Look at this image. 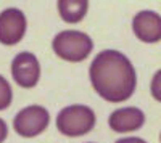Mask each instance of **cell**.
I'll list each match as a JSON object with an SVG mask.
<instances>
[{
    "instance_id": "cell-3",
    "label": "cell",
    "mask_w": 161,
    "mask_h": 143,
    "mask_svg": "<svg viewBox=\"0 0 161 143\" xmlns=\"http://www.w3.org/2000/svg\"><path fill=\"white\" fill-rule=\"evenodd\" d=\"M53 51L64 61H84L93 50L92 39L80 31H61L52 42Z\"/></svg>"
},
{
    "instance_id": "cell-11",
    "label": "cell",
    "mask_w": 161,
    "mask_h": 143,
    "mask_svg": "<svg viewBox=\"0 0 161 143\" xmlns=\"http://www.w3.org/2000/svg\"><path fill=\"white\" fill-rule=\"evenodd\" d=\"M150 92H152V97L158 101H161V69L155 72L153 79H152V84H150Z\"/></svg>"
},
{
    "instance_id": "cell-14",
    "label": "cell",
    "mask_w": 161,
    "mask_h": 143,
    "mask_svg": "<svg viewBox=\"0 0 161 143\" xmlns=\"http://www.w3.org/2000/svg\"><path fill=\"white\" fill-rule=\"evenodd\" d=\"M159 141H161V134H159Z\"/></svg>"
},
{
    "instance_id": "cell-13",
    "label": "cell",
    "mask_w": 161,
    "mask_h": 143,
    "mask_svg": "<svg viewBox=\"0 0 161 143\" xmlns=\"http://www.w3.org/2000/svg\"><path fill=\"white\" fill-rule=\"evenodd\" d=\"M116 143H147V141L143 138H139V137H126V138L116 140Z\"/></svg>"
},
{
    "instance_id": "cell-5",
    "label": "cell",
    "mask_w": 161,
    "mask_h": 143,
    "mask_svg": "<svg viewBox=\"0 0 161 143\" xmlns=\"http://www.w3.org/2000/svg\"><path fill=\"white\" fill-rule=\"evenodd\" d=\"M11 76L23 88H32L40 79L39 60L31 51H21L11 61Z\"/></svg>"
},
{
    "instance_id": "cell-10",
    "label": "cell",
    "mask_w": 161,
    "mask_h": 143,
    "mask_svg": "<svg viewBox=\"0 0 161 143\" xmlns=\"http://www.w3.org/2000/svg\"><path fill=\"white\" fill-rule=\"evenodd\" d=\"M11 100H13L11 87H10V84L5 77L0 76V111L7 109L11 105Z\"/></svg>"
},
{
    "instance_id": "cell-12",
    "label": "cell",
    "mask_w": 161,
    "mask_h": 143,
    "mask_svg": "<svg viewBox=\"0 0 161 143\" xmlns=\"http://www.w3.org/2000/svg\"><path fill=\"white\" fill-rule=\"evenodd\" d=\"M7 137H8V125L2 118H0V143H3L7 140Z\"/></svg>"
},
{
    "instance_id": "cell-2",
    "label": "cell",
    "mask_w": 161,
    "mask_h": 143,
    "mask_svg": "<svg viewBox=\"0 0 161 143\" xmlns=\"http://www.w3.org/2000/svg\"><path fill=\"white\" fill-rule=\"evenodd\" d=\"M95 113L86 105L66 106L57 116V129L66 137H82L95 127Z\"/></svg>"
},
{
    "instance_id": "cell-4",
    "label": "cell",
    "mask_w": 161,
    "mask_h": 143,
    "mask_svg": "<svg viewBox=\"0 0 161 143\" xmlns=\"http://www.w3.org/2000/svg\"><path fill=\"white\" fill-rule=\"evenodd\" d=\"M50 124V113L40 105L23 108L13 119L15 132L23 138H32L40 135Z\"/></svg>"
},
{
    "instance_id": "cell-7",
    "label": "cell",
    "mask_w": 161,
    "mask_h": 143,
    "mask_svg": "<svg viewBox=\"0 0 161 143\" xmlns=\"http://www.w3.org/2000/svg\"><path fill=\"white\" fill-rule=\"evenodd\" d=\"M132 31L137 39L147 44L161 40V15L152 10L139 11L132 19Z\"/></svg>"
},
{
    "instance_id": "cell-1",
    "label": "cell",
    "mask_w": 161,
    "mask_h": 143,
    "mask_svg": "<svg viewBox=\"0 0 161 143\" xmlns=\"http://www.w3.org/2000/svg\"><path fill=\"white\" fill-rule=\"evenodd\" d=\"M89 76L92 87L106 101L129 100L137 87V74L126 55L118 50H103L93 58Z\"/></svg>"
},
{
    "instance_id": "cell-6",
    "label": "cell",
    "mask_w": 161,
    "mask_h": 143,
    "mask_svg": "<svg viewBox=\"0 0 161 143\" xmlns=\"http://www.w3.org/2000/svg\"><path fill=\"white\" fill-rule=\"evenodd\" d=\"M26 16L18 8H7L0 13V42L15 45L24 37Z\"/></svg>"
},
{
    "instance_id": "cell-9",
    "label": "cell",
    "mask_w": 161,
    "mask_h": 143,
    "mask_svg": "<svg viewBox=\"0 0 161 143\" xmlns=\"http://www.w3.org/2000/svg\"><path fill=\"white\" fill-rule=\"evenodd\" d=\"M58 13L66 23H79L87 15L89 2L87 0H60L57 3Z\"/></svg>"
},
{
    "instance_id": "cell-8",
    "label": "cell",
    "mask_w": 161,
    "mask_h": 143,
    "mask_svg": "<svg viewBox=\"0 0 161 143\" xmlns=\"http://www.w3.org/2000/svg\"><path fill=\"white\" fill-rule=\"evenodd\" d=\"M108 124L111 130L124 134V132H134L145 124V114L142 109L136 106H127V108H119L110 114Z\"/></svg>"
}]
</instances>
